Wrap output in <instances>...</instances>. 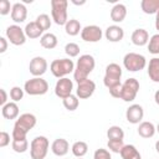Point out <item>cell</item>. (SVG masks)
I'll use <instances>...</instances> for the list:
<instances>
[{"instance_id":"6da1fadb","label":"cell","mask_w":159,"mask_h":159,"mask_svg":"<svg viewBox=\"0 0 159 159\" xmlns=\"http://www.w3.org/2000/svg\"><path fill=\"white\" fill-rule=\"evenodd\" d=\"M36 125V117L32 113H22L15 120L12 128V139H26L27 133Z\"/></svg>"},{"instance_id":"7a4b0ae2","label":"cell","mask_w":159,"mask_h":159,"mask_svg":"<svg viewBox=\"0 0 159 159\" xmlns=\"http://www.w3.org/2000/svg\"><path fill=\"white\" fill-rule=\"evenodd\" d=\"M96 66V61L94 57L92 55H82L80 56V58L77 60V63L75 66V71H73V80L80 83L84 80L88 78V75L94 70Z\"/></svg>"},{"instance_id":"3957f363","label":"cell","mask_w":159,"mask_h":159,"mask_svg":"<svg viewBox=\"0 0 159 159\" xmlns=\"http://www.w3.org/2000/svg\"><path fill=\"white\" fill-rule=\"evenodd\" d=\"M51 73L57 78H63L75 71V63L70 58H57L50 65Z\"/></svg>"},{"instance_id":"277c9868","label":"cell","mask_w":159,"mask_h":159,"mask_svg":"<svg viewBox=\"0 0 159 159\" xmlns=\"http://www.w3.org/2000/svg\"><path fill=\"white\" fill-rule=\"evenodd\" d=\"M67 6H68L67 0H52L51 1V15L56 25L62 26V25H66V22L68 21Z\"/></svg>"},{"instance_id":"5b68a950","label":"cell","mask_w":159,"mask_h":159,"mask_svg":"<svg viewBox=\"0 0 159 159\" xmlns=\"http://www.w3.org/2000/svg\"><path fill=\"white\" fill-rule=\"evenodd\" d=\"M48 139L43 135H39L31 140L30 157L31 159H45L48 152Z\"/></svg>"},{"instance_id":"8992f818","label":"cell","mask_w":159,"mask_h":159,"mask_svg":"<svg viewBox=\"0 0 159 159\" xmlns=\"http://www.w3.org/2000/svg\"><path fill=\"white\" fill-rule=\"evenodd\" d=\"M120 77H122V67L118 63L113 62L107 65L103 77V83L108 89L120 84Z\"/></svg>"},{"instance_id":"52a82bcc","label":"cell","mask_w":159,"mask_h":159,"mask_svg":"<svg viewBox=\"0 0 159 159\" xmlns=\"http://www.w3.org/2000/svg\"><path fill=\"white\" fill-rule=\"evenodd\" d=\"M24 91L30 96H42L48 91V83L41 77H34L25 82Z\"/></svg>"},{"instance_id":"ba28073f","label":"cell","mask_w":159,"mask_h":159,"mask_svg":"<svg viewBox=\"0 0 159 159\" xmlns=\"http://www.w3.org/2000/svg\"><path fill=\"white\" fill-rule=\"evenodd\" d=\"M123 66L130 72L142 71L147 66V60L143 55L135 52H128L123 57Z\"/></svg>"},{"instance_id":"9c48e42d","label":"cell","mask_w":159,"mask_h":159,"mask_svg":"<svg viewBox=\"0 0 159 159\" xmlns=\"http://www.w3.org/2000/svg\"><path fill=\"white\" fill-rule=\"evenodd\" d=\"M139 92V82L135 78H128L122 83V94L120 99L124 102H132L135 99L137 94Z\"/></svg>"},{"instance_id":"30bf717a","label":"cell","mask_w":159,"mask_h":159,"mask_svg":"<svg viewBox=\"0 0 159 159\" xmlns=\"http://www.w3.org/2000/svg\"><path fill=\"white\" fill-rule=\"evenodd\" d=\"M5 34H6L7 40H9L12 45H15V46H21V45H24V43L26 42V34H25V30L21 29L17 24H14V25L7 26Z\"/></svg>"},{"instance_id":"8fae6325","label":"cell","mask_w":159,"mask_h":159,"mask_svg":"<svg viewBox=\"0 0 159 159\" xmlns=\"http://www.w3.org/2000/svg\"><path fill=\"white\" fill-rule=\"evenodd\" d=\"M103 36V31L97 25H87L81 31V37L86 42H98Z\"/></svg>"},{"instance_id":"7c38bea8","label":"cell","mask_w":159,"mask_h":159,"mask_svg":"<svg viewBox=\"0 0 159 159\" xmlns=\"http://www.w3.org/2000/svg\"><path fill=\"white\" fill-rule=\"evenodd\" d=\"M72 89H73V82H72V80H70L67 77L58 78V81L56 82V86H55V94L58 98L65 99L66 97H68V96L72 94Z\"/></svg>"},{"instance_id":"4fadbf2b","label":"cell","mask_w":159,"mask_h":159,"mask_svg":"<svg viewBox=\"0 0 159 159\" xmlns=\"http://www.w3.org/2000/svg\"><path fill=\"white\" fill-rule=\"evenodd\" d=\"M47 61L41 56H36L30 61L29 71L34 77H41L47 71Z\"/></svg>"},{"instance_id":"5bb4252c","label":"cell","mask_w":159,"mask_h":159,"mask_svg":"<svg viewBox=\"0 0 159 159\" xmlns=\"http://www.w3.org/2000/svg\"><path fill=\"white\" fill-rule=\"evenodd\" d=\"M94 91H96V83L92 80L87 78L77 84L76 96L80 99H86V98H89L94 93Z\"/></svg>"},{"instance_id":"9a60e30c","label":"cell","mask_w":159,"mask_h":159,"mask_svg":"<svg viewBox=\"0 0 159 159\" xmlns=\"http://www.w3.org/2000/svg\"><path fill=\"white\" fill-rule=\"evenodd\" d=\"M144 117V109L140 104H132L125 111V119L132 124H138Z\"/></svg>"},{"instance_id":"2e32d148","label":"cell","mask_w":159,"mask_h":159,"mask_svg":"<svg viewBox=\"0 0 159 159\" xmlns=\"http://www.w3.org/2000/svg\"><path fill=\"white\" fill-rule=\"evenodd\" d=\"M27 17V9L22 2H15L11 9V19L16 24H21Z\"/></svg>"},{"instance_id":"e0dca14e","label":"cell","mask_w":159,"mask_h":159,"mask_svg":"<svg viewBox=\"0 0 159 159\" xmlns=\"http://www.w3.org/2000/svg\"><path fill=\"white\" fill-rule=\"evenodd\" d=\"M104 36L111 42H119L124 37V30L118 25H111L106 29Z\"/></svg>"},{"instance_id":"ac0fdd59","label":"cell","mask_w":159,"mask_h":159,"mask_svg":"<svg viewBox=\"0 0 159 159\" xmlns=\"http://www.w3.org/2000/svg\"><path fill=\"white\" fill-rule=\"evenodd\" d=\"M51 150L57 157H65L70 150V144L65 138H57L52 142Z\"/></svg>"},{"instance_id":"d6986e66","label":"cell","mask_w":159,"mask_h":159,"mask_svg":"<svg viewBox=\"0 0 159 159\" xmlns=\"http://www.w3.org/2000/svg\"><path fill=\"white\" fill-rule=\"evenodd\" d=\"M130 40L135 46H144L149 42V34L145 29H135L132 32Z\"/></svg>"},{"instance_id":"ffe728a7","label":"cell","mask_w":159,"mask_h":159,"mask_svg":"<svg viewBox=\"0 0 159 159\" xmlns=\"http://www.w3.org/2000/svg\"><path fill=\"white\" fill-rule=\"evenodd\" d=\"M1 114L6 119H16L19 118V106L16 102H7L1 108Z\"/></svg>"},{"instance_id":"44dd1931","label":"cell","mask_w":159,"mask_h":159,"mask_svg":"<svg viewBox=\"0 0 159 159\" xmlns=\"http://www.w3.org/2000/svg\"><path fill=\"white\" fill-rule=\"evenodd\" d=\"M127 16V7L124 4H116L111 10V19L114 22H122Z\"/></svg>"},{"instance_id":"7402d4cb","label":"cell","mask_w":159,"mask_h":159,"mask_svg":"<svg viewBox=\"0 0 159 159\" xmlns=\"http://www.w3.org/2000/svg\"><path fill=\"white\" fill-rule=\"evenodd\" d=\"M157 132V128L155 125L152 123V122H140L139 123V127H138V134L142 137V138H152Z\"/></svg>"},{"instance_id":"603a6c76","label":"cell","mask_w":159,"mask_h":159,"mask_svg":"<svg viewBox=\"0 0 159 159\" xmlns=\"http://www.w3.org/2000/svg\"><path fill=\"white\" fill-rule=\"evenodd\" d=\"M120 157L122 159H142L140 153L133 144H124V147L120 150Z\"/></svg>"},{"instance_id":"cb8c5ba5","label":"cell","mask_w":159,"mask_h":159,"mask_svg":"<svg viewBox=\"0 0 159 159\" xmlns=\"http://www.w3.org/2000/svg\"><path fill=\"white\" fill-rule=\"evenodd\" d=\"M24 30H25L26 37H29V39H39L43 35V31L40 29V26L36 24V21H31V22L26 24Z\"/></svg>"},{"instance_id":"d4e9b609","label":"cell","mask_w":159,"mask_h":159,"mask_svg":"<svg viewBox=\"0 0 159 159\" xmlns=\"http://www.w3.org/2000/svg\"><path fill=\"white\" fill-rule=\"evenodd\" d=\"M148 76L153 82L159 83V58L153 57L148 65Z\"/></svg>"},{"instance_id":"484cf974","label":"cell","mask_w":159,"mask_h":159,"mask_svg":"<svg viewBox=\"0 0 159 159\" xmlns=\"http://www.w3.org/2000/svg\"><path fill=\"white\" fill-rule=\"evenodd\" d=\"M40 43L43 48H47V50H52L57 46V37L55 34H51V32H46L43 34L41 37H40Z\"/></svg>"},{"instance_id":"4316f807","label":"cell","mask_w":159,"mask_h":159,"mask_svg":"<svg viewBox=\"0 0 159 159\" xmlns=\"http://www.w3.org/2000/svg\"><path fill=\"white\" fill-rule=\"evenodd\" d=\"M140 9L143 10L144 14L148 15L157 14L159 11V0H142Z\"/></svg>"},{"instance_id":"83f0119b","label":"cell","mask_w":159,"mask_h":159,"mask_svg":"<svg viewBox=\"0 0 159 159\" xmlns=\"http://www.w3.org/2000/svg\"><path fill=\"white\" fill-rule=\"evenodd\" d=\"M65 31H66V34L70 35V36H76V35H78V34L82 31V27H81L80 21L76 20V19H70V20L66 22V25H65Z\"/></svg>"},{"instance_id":"f1b7e54d","label":"cell","mask_w":159,"mask_h":159,"mask_svg":"<svg viewBox=\"0 0 159 159\" xmlns=\"http://www.w3.org/2000/svg\"><path fill=\"white\" fill-rule=\"evenodd\" d=\"M72 154L75 155V157H77V158H82V157H84L86 154H87V152H88V145H87V143L86 142H83V140H77V142H75L73 144H72Z\"/></svg>"},{"instance_id":"f546056e","label":"cell","mask_w":159,"mask_h":159,"mask_svg":"<svg viewBox=\"0 0 159 159\" xmlns=\"http://www.w3.org/2000/svg\"><path fill=\"white\" fill-rule=\"evenodd\" d=\"M107 138L108 140H123L124 132L119 125H111L107 129Z\"/></svg>"},{"instance_id":"4dcf8cb0","label":"cell","mask_w":159,"mask_h":159,"mask_svg":"<svg viewBox=\"0 0 159 159\" xmlns=\"http://www.w3.org/2000/svg\"><path fill=\"white\" fill-rule=\"evenodd\" d=\"M62 103H63V107L70 111V112H73L78 108V104H80V101H78V97L75 96V94H71L68 97H66L65 99H62Z\"/></svg>"},{"instance_id":"1f68e13d","label":"cell","mask_w":159,"mask_h":159,"mask_svg":"<svg viewBox=\"0 0 159 159\" xmlns=\"http://www.w3.org/2000/svg\"><path fill=\"white\" fill-rule=\"evenodd\" d=\"M35 21H36V24L40 26V29H41L42 31L48 30L50 26H51V19H50V16H48L47 14H40V15L36 17Z\"/></svg>"},{"instance_id":"d6a6232c","label":"cell","mask_w":159,"mask_h":159,"mask_svg":"<svg viewBox=\"0 0 159 159\" xmlns=\"http://www.w3.org/2000/svg\"><path fill=\"white\" fill-rule=\"evenodd\" d=\"M11 147H12V150L16 153H25L29 148V142L27 139H19V140L12 139Z\"/></svg>"},{"instance_id":"836d02e7","label":"cell","mask_w":159,"mask_h":159,"mask_svg":"<svg viewBox=\"0 0 159 159\" xmlns=\"http://www.w3.org/2000/svg\"><path fill=\"white\" fill-rule=\"evenodd\" d=\"M148 51L153 55H159V34H155L149 39Z\"/></svg>"},{"instance_id":"e575fe53","label":"cell","mask_w":159,"mask_h":159,"mask_svg":"<svg viewBox=\"0 0 159 159\" xmlns=\"http://www.w3.org/2000/svg\"><path fill=\"white\" fill-rule=\"evenodd\" d=\"M80 46L75 42H68L66 46H65V52L66 55L71 58V57H77L80 55Z\"/></svg>"},{"instance_id":"d590c367","label":"cell","mask_w":159,"mask_h":159,"mask_svg":"<svg viewBox=\"0 0 159 159\" xmlns=\"http://www.w3.org/2000/svg\"><path fill=\"white\" fill-rule=\"evenodd\" d=\"M24 92H25L24 88L19 87V86H15V87H12L10 89V98L12 99V102H19V101L22 99Z\"/></svg>"},{"instance_id":"8d00e7d4","label":"cell","mask_w":159,"mask_h":159,"mask_svg":"<svg viewBox=\"0 0 159 159\" xmlns=\"http://www.w3.org/2000/svg\"><path fill=\"white\" fill-rule=\"evenodd\" d=\"M107 147L113 153H120L122 148L124 147V143H123V140H108Z\"/></svg>"},{"instance_id":"74e56055","label":"cell","mask_w":159,"mask_h":159,"mask_svg":"<svg viewBox=\"0 0 159 159\" xmlns=\"http://www.w3.org/2000/svg\"><path fill=\"white\" fill-rule=\"evenodd\" d=\"M93 159H112V157H111L109 150L103 149V148H99V149H97V150L94 152Z\"/></svg>"},{"instance_id":"f35d334b","label":"cell","mask_w":159,"mask_h":159,"mask_svg":"<svg viewBox=\"0 0 159 159\" xmlns=\"http://www.w3.org/2000/svg\"><path fill=\"white\" fill-rule=\"evenodd\" d=\"M12 9V5L9 0H1L0 1V15H7Z\"/></svg>"},{"instance_id":"ab89813d","label":"cell","mask_w":159,"mask_h":159,"mask_svg":"<svg viewBox=\"0 0 159 159\" xmlns=\"http://www.w3.org/2000/svg\"><path fill=\"white\" fill-rule=\"evenodd\" d=\"M10 143V134L7 132H0V147L4 148Z\"/></svg>"},{"instance_id":"60d3db41","label":"cell","mask_w":159,"mask_h":159,"mask_svg":"<svg viewBox=\"0 0 159 159\" xmlns=\"http://www.w3.org/2000/svg\"><path fill=\"white\" fill-rule=\"evenodd\" d=\"M108 91H109V94L112 97L120 98V94H122V83L118 84V86H116V87H113V88H111V89H108Z\"/></svg>"},{"instance_id":"b9f144b4","label":"cell","mask_w":159,"mask_h":159,"mask_svg":"<svg viewBox=\"0 0 159 159\" xmlns=\"http://www.w3.org/2000/svg\"><path fill=\"white\" fill-rule=\"evenodd\" d=\"M0 45H1V47H0V53H4V52L7 50V41H6L5 37H0Z\"/></svg>"},{"instance_id":"7bdbcfd3","label":"cell","mask_w":159,"mask_h":159,"mask_svg":"<svg viewBox=\"0 0 159 159\" xmlns=\"http://www.w3.org/2000/svg\"><path fill=\"white\" fill-rule=\"evenodd\" d=\"M0 93H1L0 104H1V106H5V104L7 103V102H6V101H7V94H6V91H5L4 88H1V89H0Z\"/></svg>"},{"instance_id":"ee69618b","label":"cell","mask_w":159,"mask_h":159,"mask_svg":"<svg viewBox=\"0 0 159 159\" xmlns=\"http://www.w3.org/2000/svg\"><path fill=\"white\" fill-rule=\"evenodd\" d=\"M155 29L159 31V11L155 14Z\"/></svg>"},{"instance_id":"f6af8a7d","label":"cell","mask_w":159,"mask_h":159,"mask_svg":"<svg viewBox=\"0 0 159 159\" xmlns=\"http://www.w3.org/2000/svg\"><path fill=\"white\" fill-rule=\"evenodd\" d=\"M154 101H155V103L159 106V89L154 93Z\"/></svg>"},{"instance_id":"bcb514c9","label":"cell","mask_w":159,"mask_h":159,"mask_svg":"<svg viewBox=\"0 0 159 159\" xmlns=\"http://www.w3.org/2000/svg\"><path fill=\"white\" fill-rule=\"evenodd\" d=\"M155 150H157V153H159V140H157V143H155Z\"/></svg>"},{"instance_id":"7dc6e473","label":"cell","mask_w":159,"mask_h":159,"mask_svg":"<svg viewBox=\"0 0 159 159\" xmlns=\"http://www.w3.org/2000/svg\"><path fill=\"white\" fill-rule=\"evenodd\" d=\"M155 128H157V132H158V133H159V123H158V125H157V127H155Z\"/></svg>"},{"instance_id":"c3c4849f","label":"cell","mask_w":159,"mask_h":159,"mask_svg":"<svg viewBox=\"0 0 159 159\" xmlns=\"http://www.w3.org/2000/svg\"><path fill=\"white\" fill-rule=\"evenodd\" d=\"M78 159H82V158H78Z\"/></svg>"}]
</instances>
